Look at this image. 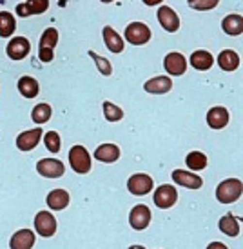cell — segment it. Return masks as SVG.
<instances>
[{"mask_svg":"<svg viewBox=\"0 0 243 249\" xmlns=\"http://www.w3.org/2000/svg\"><path fill=\"white\" fill-rule=\"evenodd\" d=\"M243 195V182L238 178H227L216 187V198L220 204H232Z\"/></svg>","mask_w":243,"mask_h":249,"instance_id":"obj_1","label":"cell"},{"mask_svg":"<svg viewBox=\"0 0 243 249\" xmlns=\"http://www.w3.org/2000/svg\"><path fill=\"white\" fill-rule=\"evenodd\" d=\"M69 162L73 171L78 175H85L91 171V155L83 145H73L69 151Z\"/></svg>","mask_w":243,"mask_h":249,"instance_id":"obj_2","label":"cell"},{"mask_svg":"<svg viewBox=\"0 0 243 249\" xmlns=\"http://www.w3.org/2000/svg\"><path fill=\"white\" fill-rule=\"evenodd\" d=\"M151 29L149 26H146L144 22H131L125 28V40L132 44V46H144L151 40Z\"/></svg>","mask_w":243,"mask_h":249,"instance_id":"obj_3","label":"cell"},{"mask_svg":"<svg viewBox=\"0 0 243 249\" xmlns=\"http://www.w3.org/2000/svg\"><path fill=\"white\" fill-rule=\"evenodd\" d=\"M153 187H154L153 178L146 173H136L127 180V189H129L132 195H136V196H144V195H147L149 191H153Z\"/></svg>","mask_w":243,"mask_h":249,"instance_id":"obj_4","label":"cell"},{"mask_svg":"<svg viewBox=\"0 0 243 249\" xmlns=\"http://www.w3.org/2000/svg\"><path fill=\"white\" fill-rule=\"evenodd\" d=\"M36 171L46 178H60L65 173V166L56 159H42L36 164Z\"/></svg>","mask_w":243,"mask_h":249,"instance_id":"obj_5","label":"cell"},{"mask_svg":"<svg viewBox=\"0 0 243 249\" xmlns=\"http://www.w3.org/2000/svg\"><path fill=\"white\" fill-rule=\"evenodd\" d=\"M151 218H153L151 209L147 208L146 204H138V206H134V208L131 209V213H129V224H131V228L136 229V231L146 229L147 226L151 224Z\"/></svg>","mask_w":243,"mask_h":249,"instance_id":"obj_6","label":"cell"},{"mask_svg":"<svg viewBox=\"0 0 243 249\" xmlns=\"http://www.w3.org/2000/svg\"><path fill=\"white\" fill-rule=\"evenodd\" d=\"M35 229L36 233L40 236H46V238H49V236L55 235L56 231V220L55 216L49 213V211H40V213H36L35 216Z\"/></svg>","mask_w":243,"mask_h":249,"instance_id":"obj_7","label":"cell"},{"mask_svg":"<svg viewBox=\"0 0 243 249\" xmlns=\"http://www.w3.org/2000/svg\"><path fill=\"white\" fill-rule=\"evenodd\" d=\"M176 200H178V191L173 186H169V184H163V186H160L154 191V204L160 209L173 208Z\"/></svg>","mask_w":243,"mask_h":249,"instance_id":"obj_8","label":"cell"},{"mask_svg":"<svg viewBox=\"0 0 243 249\" xmlns=\"http://www.w3.org/2000/svg\"><path fill=\"white\" fill-rule=\"evenodd\" d=\"M7 56L11 58V60H22V58H26L29 55V51H31V44L26 36H15L11 38V42L7 44Z\"/></svg>","mask_w":243,"mask_h":249,"instance_id":"obj_9","label":"cell"},{"mask_svg":"<svg viewBox=\"0 0 243 249\" xmlns=\"http://www.w3.org/2000/svg\"><path fill=\"white\" fill-rule=\"evenodd\" d=\"M163 68L169 75H174V76H180L185 73L187 70V60H185V56L181 55V53H169V55L163 58Z\"/></svg>","mask_w":243,"mask_h":249,"instance_id":"obj_10","label":"cell"},{"mask_svg":"<svg viewBox=\"0 0 243 249\" xmlns=\"http://www.w3.org/2000/svg\"><path fill=\"white\" fill-rule=\"evenodd\" d=\"M158 20H160L162 28L165 29V31H169V33H174V31L180 29V18H178V15L174 13L173 7L162 6L158 9Z\"/></svg>","mask_w":243,"mask_h":249,"instance_id":"obj_11","label":"cell"},{"mask_svg":"<svg viewBox=\"0 0 243 249\" xmlns=\"http://www.w3.org/2000/svg\"><path fill=\"white\" fill-rule=\"evenodd\" d=\"M42 129L40 127H35V129H29V131H24L16 137V147L20 151H31L33 147H36V144L40 142L42 139Z\"/></svg>","mask_w":243,"mask_h":249,"instance_id":"obj_12","label":"cell"},{"mask_svg":"<svg viewBox=\"0 0 243 249\" xmlns=\"http://www.w3.org/2000/svg\"><path fill=\"white\" fill-rule=\"evenodd\" d=\"M173 180L178 186L189 187V189H200L203 184L202 177H198L196 173H191V171H183V169H174Z\"/></svg>","mask_w":243,"mask_h":249,"instance_id":"obj_13","label":"cell"},{"mask_svg":"<svg viewBox=\"0 0 243 249\" xmlns=\"http://www.w3.org/2000/svg\"><path fill=\"white\" fill-rule=\"evenodd\" d=\"M33 246H35V233L31 229L16 231L9 240V248L11 249H31Z\"/></svg>","mask_w":243,"mask_h":249,"instance_id":"obj_14","label":"cell"},{"mask_svg":"<svg viewBox=\"0 0 243 249\" xmlns=\"http://www.w3.org/2000/svg\"><path fill=\"white\" fill-rule=\"evenodd\" d=\"M207 124L212 129H223L225 125L229 124V111L225 109V107H222V106H216L212 109H209Z\"/></svg>","mask_w":243,"mask_h":249,"instance_id":"obj_15","label":"cell"},{"mask_svg":"<svg viewBox=\"0 0 243 249\" xmlns=\"http://www.w3.org/2000/svg\"><path fill=\"white\" fill-rule=\"evenodd\" d=\"M173 88V80L169 78V76H154L151 80H147L146 86H144V89L147 93H153V95H165L169 93Z\"/></svg>","mask_w":243,"mask_h":249,"instance_id":"obj_16","label":"cell"},{"mask_svg":"<svg viewBox=\"0 0 243 249\" xmlns=\"http://www.w3.org/2000/svg\"><path fill=\"white\" fill-rule=\"evenodd\" d=\"M49 7L48 0H29L24 4L16 6V13L18 17H31V15H40Z\"/></svg>","mask_w":243,"mask_h":249,"instance_id":"obj_17","label":"cell"},{"mask_svg":"<svg viewBox=\"0 0 243 249\" xmlns=\"http://www.w3.org/2000/svg\"><path fill=\"white\" fill-rule=\"evenodd\" d=\"M48 202L49 209H53V211H62L69 206V193L65 191V189H53L51 193L48 195Z\"/></svg>","mask_w":243,"mask_h":249,"instance_id":"obj_18","label":"cell"},{"mask_svg":"<svg viewBox=\"0 0 243 249\" xmlns=\"http://www.w3.org/2000/svg\"><path fill=\"white\" fill-rule=\"evenodd\" d=\"M95 159L105 164H113L120 159V147L114 144H102L95 149Z\"/></svg>","mask_w":243,"mask_h":249,"instance_id":"obj_19","label":"cell"},{"mask_svg":"<svg viewBox=\"0 0 243 249\" xmlns=\"http://www.w3.org/2000/svg\"><path fill=\"white\" fill-rule=\"evenodd\" d=\"M102 35H104L105 46H107V49H109L111 53H122V51H124V48H125L124 40H122V36H120L111 26H105V28L102 29Z\"/></svg>","mask_w":243,"mask_h":249,"instance_id":"obj_20","label":"cell"},{"mask_svg":"<svg viewBox=\"0 0 243 249\" xmlns=\"http://www.w3.org/2000/svg\"><path fill=\"white\" fill-rule=\"evenodd\" d=\"M222 29L230 36H238L243 33V17L238 13L227 15L222 22Z\"/></svg>","mask_w":243,"mask_h":249,"instance_id":"obj_21","label":"cell"},{"mask_svg":"<svg viewBox=\"0 0 243 249\" xmlns=\"http://www.w3.org/2000/svg\"><path fill=\"white\" fill-rule=\"evenodd\" d=\"M214 64V58L212 55L205 51V49H200V51H194L193 55H191V66L198 71H207L211 70V66Z\"/></svg>","mask_w":243,"mask_h":249,"instance_id":"obj_22","label":"cell"},{"mask_svg":"<svg viewBox=\"0 0 243 249\" xmlns=\"http://www.w3.org/2000/svg\"><path fill=\"white\" fill-rule=\"evenodd\" d=\"M218 228L223 235L227 236H238L240 235V224H238V218L232 213H227L225 216L220 218L218 222Z\"/></svg>","mask_w":243,"mask_h":249,"instance_id":"obj_23","label":"cell"},{"mask_svg":"<svg viewBox=\"0 0 243 249\" xmlns=\"http://www.w3.org/2000/svg\"><path fill=\"white\" fill-rule=\"evenodd\" d=\"M218 66H220L223 71H234V70H238V66H240V56H238L236 51L225 49V51H222L220 56H218Z\"/></svg>","mask_w":243,"mask_h":249,"instance_id":"obj_24","label":"cell"},{"mask_svg":"<svg viewBox=\"0 0 243 249\" xmlns=\"http://www.w3.org/2000/svg\"><path fill=\"white\" fill-rule=\"evenodd\" d=\"M16 88L20 91V95L24 98H35L38 95V82H36L33 76H22L18 84H16Z\"/></svg>","mask_w":243,"mask_h":249,"instance_id":"obj_25","label":"cell"},{"mask_svg":"<svg viewBox=\"0 0 243 249\" xmlns=\"http://www.w3.org/2000/svg\"><path fill=\"white\" fill-rule=\"evenodd\" d=\"M16 29V20L11 13L7 11H0V36L6 38V36H11Z\"/></svg>","mask_w":243,"mask_h":249,"instance_id":"obj_26","label":"cell"},{"mask_svg":"<svg viewBox=\"0 0 243 249\" xmlns=\"http://www.w3.org/2000/svg\"><path fill=\"white\" fill-rule=\"evenodd\" d=\"M207 157L203 155L202 151H193L187 155V159H185V164H187L189 169H193V171H202L207 167Z\"/></svg>","mask_w":243,"mask_h":249,"instance_id":"obj_27","label":"cell"},{"mask_svg":"<svg viewBox=\"0 0 243 249\" xmlns=\"http://www.w3.org/2000/svg\"><path fill=\"white\" fill-rule=\"evenodd\" d=\"M51 115H53L51 106L42 102V104L35 106V109L31 111V120L36 122V124H44V122H48L49 118H51Z\"/></svg>","mask_w":243,"mask_h":249,"instance_id":"obj_28","label":"cell"},{"mask_svg":"<svg viewBox=\"0 0 243 249\" xmlns=\"http://www.w3.org/2000/svg\"><path fill=\"white\" fill-rule=\"evenodd\" d=\"M104 117L109 120V122H118L124 118V111L122 107H118L116 104H113V102H104Z\"/></svg>","mask_w":243,"mask_h":249,"instance_id":"obj_29","label":"cell"},{"mask_svg":"<svg viewBox=\"0 0 243 249\" xmlns=\"http://www.w3.org/2000/svg\"><path fill=\"white\" fill-rule=\"evenodd\" d=\"M58 42V31L55 28H48L40 36V48H48L53 49Z\"/></svg>","mask_w":243,"mask_h":249,"instance_id":"obj_30","label":"cell"},{"mask_svg":"<svg viewBox=\"0 0 243 249\" xmlns=\"http://www.w3.org/2000/svg\"><path fill=\"white\" fill-rule=\"evenodd\" d=\"M89 56L95 60V64L98 66V71L102 73V75H105V76H109L113 73V68H111V62L107 60V58H104V56H100V55H97L95 51H89Z\"/></svg>","mask_w":243,"mask_h":249,"instance_id":"obj_31","label":"cell"},{"mask_svg":"<svg viewBox=\"0 0 243 249\" xmlns=\"http://www.w3.org/2000/svg\"><path fill=\"white\" fill-rule=\"evenodd\" d=\"M44 144H46V149H49L51 153H58L60 151V135L56 131H48L44 137Z\"/></svg>","mask_w":243,"mask_h":249,"instance_id":"obj_32","label":"cell"},{"mask_svg":"<svg viewBox=\"0 0 243 249\" xmlns=\"http://www.w3.org/2000/svg\"><path fill=\"white\" fill-rule=\"evenodd\" d=\"M189 6L198 11H207V9H214L218 6V0H191Z\"/></svg>","mask_w":243,"mask_h":249,"instance_id":"obj_33","label":"cell"},{"mask_svg":"<svg viewBox=\"0 0 243 249\" xmlns=\"http://www.w3.org/2000/svg\"><path fill=\"white\" fill-rule=\"evenodd\" d=\"M38 58H40L42 62H51L53 60V49L38 48Z\"/></svg>","mask_w":243,"mask_h":249,"instance_id":"obj_34","label":"cell"},{"mask_svg":"<svg viewBox=\"0 0 243 249\" xmlns=\"http://www.w3.org/2000/svg\"><path fill=\"white\" fill-rule=\"evenodd\" d=\"M207 249H229L225 244H222V242H211L207 246Z\"/></svg>","mask_w":243,"mask_h":249,"instance_id":"obj_35","label":"cell"},{"mask_svg":"<svg viewBox=\"0 0 243 249\" xmlns=\"http://www.w3.org/2000/svg\"><path fill=\"white\" fill-rule=\"evenodd\" d=\"M146 4L147 6H156V4H158V0H146Z\"/></svg>","mask_w":243,"mask_h":249,"instance_id":"obj_36","label":"cell"},{"mask_svg":"<svg viewBox=\"0 0 243 249\" xmlns=\"http://www.w3.org/2000/svg\"><path fill=\"white\" fill-rule=\"evenodd\" d=\"M129 249H146V248H144V246H131Z\"/></svg>","mask_w":243,"mask_h":249,"instance_id":"obj_37","label":"cell"},{"mask_svg":"<svg viewBox=\"0 0 243 249\" xmlns=\"http://www.w3.org/2000/svg\"><path fill=\"white\" fill-rule=\"evenodd\" d=\"M238 220H240V222H243V216H242V218H238Z\"/></svg>","mask_w":243,"mask_h":249,"instance_id":"obj_38","label":"cell"}]
</instances>
